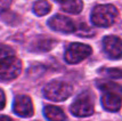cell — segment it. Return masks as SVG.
<instances>
[{
    "instance_id": "3",
    "label": "cell",
    "mask_w": 122,
    "mask_h": 121,
    "mask_svg": "<svg viewBox=\"0 0 122 121\" xmlns=\"http://www.w3.org/2000/svg\"><path fill=\"white\" fill-rule=\"evenodd\" d=\"M22 71V62L15 55L0 59V80L11 81L16 79Z\"/></svg>"
},
{
    "instance_id": "7",
    "label": "cell",
    "mask_w": 122,
    "mask_h": 121,
    "mask_svg": "<svg viewBox=\"0 0 122 121\" xmlns=\"http://www.w3.org/2000/svg\"><path fill=\"white\" fill-rule=\"evenodd\" d=\"M14 112L21 118H30L34 113L32 100L27 95H18L14 100Z\"/></svg>"
},
{
    "instance_id": "6",
    "label": "cell",
    "mask_w": 122,
    "mask_h": 121,
    "mask_svg": "<svg viewBox=\"0 0 122 121\" xmlns=\"http://www.w3.org/2000/svg\"><path fill=\"white\" fill-rule=\"evenodd\" d=\"M48 26L51 30L62 33H73L76 31L75 23L70 17L64 16L62 14H56L48 20Z\"/></svg>"
},
{
    "instance_id": "10",
    "label": "cell",
    "mask_w": 122,
    "mask_h": 121,
    "mask_svg": "<svg viewBox=\"0 0 122 121\" xmlns=\"http://www.w3.org/2000/svg\"><path fill=\"white\" fill-rule=\"evenodd\" d=\"M43 114L48 121H67L64 111L58 106L47 105L43 109Z\"/></svg>"
},
{
    "instance_id": "12",
    "label": "cell",
    "mask_w": 122,
    "mask_h": 121,
    "mask_svg": "<svg viewBox=\"0 0 122 121\" xmlns=\"http://www.w3.org/2000/svg\"><path fill=\"white\" fill-rule=\"evenodd\" d=\"M55 46V40L49 38H38L31 46V50L33 52H48Z\"/></svg>"
},
{
    "instance_id": "11",
    "label": "cell",
    "mask_w": 122,
    "mask_h": 121,
    "mask_svg": "<svg viewBox=\"0 0 122 121\" xmlns=\"http://www.w3.org/2000/svg\"><path fill=\"white\" fill-rule=\"evenodd\" d=\"M55 1L63 8V11L74 15L81 13L83 8L82 0H55Z\"/></svg>"
},
{
    "instance_id": "13",
    "label": "cell",
    "mask_w": 122,
    "mask_h": 121,
    "mask_svg": "<svg viewBox=\"0 0 122 121\" xmlns=\"http://www.w3.org/2000/svg\"><path fill=\"white\" fill-rule=\"evenodd\" d=\"M51 11V6L47 0H37L33 4V13L37 16H45Z\"/></svg>"
},
{
    "instance_id": "16",
    "label": "cell",
    "mask_w": 122,
    "mask_h": 121,
    "mask_svg": "<svg viewBox=\"0 0 122 121\" xmlns=\"http://www.w3.org/2000/svg\"><path fill=\"white\" fill-rule=\"evenodd\" d=\"M5 104H6V96H5V93L4 90L0 89V110H2L5 107Z\"/></svg>"
},
{
    "instance_id": "15",
    "label": "cell",
    "mask_w": 122,
    "mask_h": 121,
    "mask_svg": "<svg viewBox=\"0 0 122 121\" xmlns=\"http://www.w3.org/2000/svg\"><path fill=\"white\" fill-rule=\"evenodd\" d=\"M13 0H0V13L5 11L9 8V6L11 5Z\"/></svg>"
},
{
    "instance_id": "17",
    "label": "cell",
    "mask_w": 122,
    "mask_h": 121,
    "mask_svg": "<svg viewBox=\"0 0 122 121\" xmlns=\"http://www.w3.org/2000/svg\"><path fill=\"white\" fill-rule=\"evenodd\" d=\"M0 121H11V119L6 116H0Z\"/></svg>"
},
{
    "instance_id": "2",
    "label": "cell",
    "mask_w": 122,
    "mask_h": 121,
    "mask_svg": "<svg viewBox=\"0 0 122 121\" xmlns=\"http://www.w3.org/2000/svg\"><path fill=\"white\" fill-rule=\"evenodd\" d=\"M73 88L72 86L62 80H54L50 81L43 87V96L53 102H62L67 100L72 95Z\"/></svg>"
},
{
    "instance_id": "8",
    "label": "cell",
    "mask_w": 122,
    "mask_h": 121,
    "mask_svg": "<svg viewBox=\"0 0 122 121\" xmlns=\"http://www.w3.org/2000/svg\"><path fill=\"white\" fill-rule=\"evenodd\" d=\"M104 52L111 59H120L122 53L121 39L117 36H107L103 39Z\"/></svg>"
},
{
    "instance_id": "14",
    "label": "cell",
    "mask_w": 122,
    "mask_h": 121,
    "mask_svg": "<svg viewBox=\"0 0 122 121\" xmlns=\"http://www.w3.org/2000/svg\"><path fill=\"white\" fill-rule=\"evenodd\" d=\"M14 50L13 48L8 47L6 45H0V59L4 57H7V56H10V55H14Z\"/></svg>"
},
{
    "instance_id": "1",
    "label": "cell",
    "mask_w": 122,
    "mask_h": 121,
    "mask_svg": "<svg viewBox=\"0 0 122 121\" xmlns=\"http://www.w3.org/2000/svg\"><path fill=\"white\" fill-rule=\"evenodd\" d=\"M117 8L111 4L97 5L92 8L90 14L91 23L98 27H110L113 25L117 17Z\"/></svg>"
},
{
    "instance_id": "4",
    "label": "cell",
    "mask_w": 122,
    "mask_h": 121,
    "mask_svg": "<svg viewBox=\"0 0 122 121\" xmlns=\"http://www.w3.org/2000/svg\"><path fill=\"white\" fill-rule=\"evenodd\" d=\"M72 114L78 118H86L94 113V100L90 91H83L80 94L70 107Z\"/></svg>"
},
{
    "instance_id": "5",
    "label": "cell",
    "mask_w": 122,
    "mask_h": 121,
    "mask_svg": "<svg viewBox=\"0 0 122 121\" xmlns=\"http://www.w3.org/2000/svg\"><path fill=\"white\" fill-rule=\"evenodd\" d=\"M91 53H92V49L89 45L73 42V43H70L65 49L64 59L69 64H78L87 57H89Z\"/></svg>"
},
{
    "instance_id": "9",
    "label": "cell",
    "mask_w": 122,
    "mask_h": 121,
    "mask_svg": "<svg viewBox=\"0 0 122 121\" xmlns=\"http://www.w3.org/2000/svg\"><path fill=\"white\" fill-rule=\"evenodd\" d=\"M102 105L108 112H117L121 109V90L103 91Z\"/></svg>"
}]
</instances>
